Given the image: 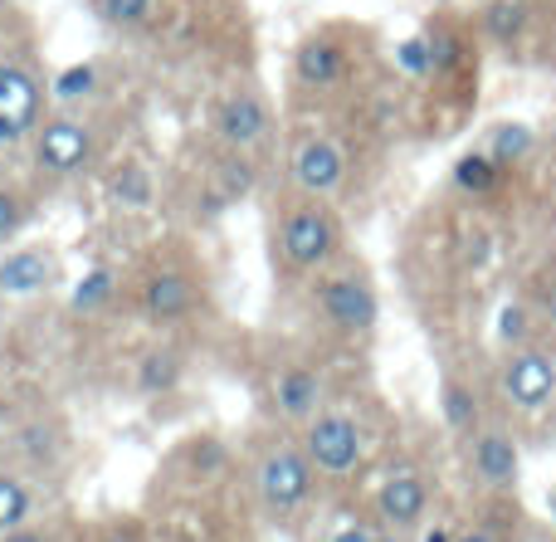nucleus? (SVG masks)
Instances as JSON below:
<instances>
[{
    "mask_svg": "<svg viewBox=\"0 0 556 542\" xmlns=\"http://www.w3.org/2000/svg\"><path fill=\"white\" fill-rule=\"evenodd\" d=\"M313 489H317V469L298 445L264 450L260 465H254V494H260L269 518H298L313 504Z\"/></svg>",
    "mask_w": 556,
    "mask_h": 542,
    "instance_id": "f257e3e1",
    "label": "nucleus"
},
{
    "mask_svg": "<svg viewBox=\"0 0 556 542\" xmlns=\"http://www.w3.org/2000/svg\"><path fill=\"white\" fill-rule=\"evenodd\" d=\"M337 250H342V230H337L332 211L323 201H303L283 215L278 254H283V264L293 274H317Z\"/></svg>",
    "mask_w": 556,
    "mask_h": 542,
    "instance_id": "f03ea898",
    "label": "nucleus"
},
{
    "mask_svg": "<svg viewBox=\"0 0 556 542\" xmlns=\"http://www.w3.org/2000/svg\"><path fill=\"white\" fill-rule=\"evenodd\" d=\"M45 123V88L15 59H0V152H15Z\"/></svg>",
    "mask_w": 556,
    "mask_h": 542,
    "instance_id": "7ed1b4c3",
    "label": "nucleus"
},
{
    "mask_svg": "<svg viewBox=\"0 0 556 542\" xmlns=\"http://www.w3.org/2000/svg\"><path fill=\"white\" fill-rule=\"evenodd\" d=\"M303 455L313 459L317 475H332V479L352 475L366 455L362 426L352 416H342V411H317L303 430Z\"/></svg>",
    "mask_w": 556,
    "mask_h": 542,
    "instance_id": "20e7f679",
    "label": "nucleus"
},
{
    "mask_svg": "<svg viewBox=\"0 0 556 542\" xmlns=\"http://www.w3.org/2000/svg\"><path fill=\"white\" fill-rule=\"evenodd\" d=\"M498 381H503V396H508L513 406L538 416V411H547L552 396H556V357L542 348H532V342L528 348H513L508 357H503Z\"/></svg>",
    "mask_w": 556,
    "mask_h": 542,
    "instance_id": "39448f33",
    "label": "nucleus"
},
{
    "mask_svg": "<svg viewBox=\"0 0 556 542\" xmlns=\"http://www.w3.org/2000/svg\"><path fill=\"white\" fill-rule=\"evenodd\" d=\"M29 147H35L39 172L78 176L88 162H93V127L78 123V117H45L39 133L29 137Z\"/></svg>",
    "mask_w": 556,
    "mask_h": 542,
    "instance_id": "423d86ee",
    "label": "nucleus"
},
{
    "mask_svg": "<svg viewBox=\"0 0 556 542\" xmlns=\"http://www.w3.org/2000/svg\"><path fill=\"white\" fill-rule=\"evenodd\" d=\"M317 308L332 323L337 332L356 338V332H371L376 318H381V303H376V289L356 274H332V279L317 283Z\"/></svg>",
    "mask_w": 556,
    "mask_h": 542,
    "instance_id": "0eeeda50",
    "label": "nucleus"
},
{
    "mask_svg": "<svg viewBox=\"0 0 556 542\" xmlns=\"http://www.w3.org/2000/svg\"><path fill=\"white\" fill-rule=\"evenodd\" d=\"M425 514H430V479L410 465L391 469L381 479V489H376V518H381V528L415 533L425 524Z\"/></svg>",
    "mask_w": 556,
    "mask_h": 542,
    "instance_id": "6e6552de",
    "label": "nucleus"
},
{
    "mask_svg": "<svg viewBox=\"0 0 556 542\" xmlns=\"http://www.w3.org/2000/svg\"><path fill=\"white\" fill-rule=\"evenodd\" d=\"M215 133H220V142L230 147V152H254V147L269 142L274 117L260 93L235 88V93H225L220 108H215Z\"/></svg>",
    "mask_w": 556,
    "mask_h": 542,
    "instance_id": "1a4fd4ad",
    "label": "nucleus"
},
{
    "mask_svg": "<svg viewBox=\"0 0 556 542\" xmlns=\"http://www.w3.org/2000/svg\"><path fill=\"white\" fill-rule=\"evenodd\" d=\"M469 465H473V479H479L483 489H493V494L518 489L522 459H518L513 436H503V430H473L469 436Z\"/></svg>",
    "mask_w": 556,
    "mask_h": 542,
    "instance_id": "9d476101",
    "label": "nucleus"
},
{
    "mask_svg": "<svg viewBox=\"0 0 556 542\" xmlns=\"http://www.w3.org/2000/svg\"><path fill=\"white\" fill-rule=\"evenodd\" d=\"M293 181H298V191H307L313 201H327V196L342 191V181H346V156L337 152V142H327V137H307L293 152Z\"/></svg>",
    "mask_w": 556,
    "mask_h": 542,
    "instance_id": "9b49d317",
    "label": "nucleus"
},
{
    "mask_svg": "<svg viewBox=\"0 0 556 542\" xmlns=\"http://www.w3.org/2000/svg\"><path fill=\"white\" fill-rule=\"evenodd\" d=\"M59 279V264L49 250L25 244V250L0 254V299H35Z\"/></svg>",
    "mask_w": 556,
    "mask_h": 542,
    "instance_id": "f8f14e48",
    "label": "nucleus"
},
{
    "mask_svg": "<svg viewBox=\"0 0 556 542\" xmlns=\"http://www.w3.org/2000/svg\"><path fill=\"white\" fill-rule=\"evenodd\" d=\"M142 308L152 323H181L195 308V279L181 269H162L147 279L142 289Z\"/></svg>",
    "mask_w": 556,
    "mask_h": 542,
    "instance_id": "ddd939ff",
    "label": "nucleus"
},
{
    "mask_svg": "<svg viewBox=\"0 0 556 542\" xmlns=\"http://www.w3.org/2000/svg\"><path fill=\"white\" fill-rule=\"evenodd\" d=\"M317 406H323V377L307 367H283L274 381V411L283 420H298V426H307V420L317 416Z\"/></svg>",
    "mask_w": 556,
    "mask_h": 542,
    "instance_id": "4468645a",
    "label": "nucleus"
},
{
    "mask_svg": "<svg viewBox=\"0 0 556 542\" xmlns=\"http://www.w3.org/2000/svg\"><path fill=\"white\" fill-rule=\"evenodd\" d=\"M293 74L303 88H332L342 84L346 74V54L337 39H307V45H298L293 54Z\"/></svg>",
    "mask_w": 556,
    "mask_h": 542,
    "instance_id": "2eb2a0df",
    "label": "nucleus"
},
{
    "mask_svg": "<svg viewBox=\"0 0 556 542\" xmlns=\"http://www.w3.org/2000/svg\"><path fill=\"white\" fill-rule=\"evenodd\" d=\"M181 377H186V362H181V352H172V348H152L142 362H137V391H147V396L176 391Z\"/></svg>",
    "mask_w": 556,
    "mask_h": 542,
    "instance_id": "dca6fc26",
    "label": "nucleus"
},
{
    "mask_svg": "<svg viewBox=\"0 0 556 542\" xmlns=\"http://www.w3.org/2000/svg\"><path fill=\"white\" fill-rule=\"evenodd\" d=\"M29 518H35V489H29V479L15 475V469H0V533L29 528Z\"/></svg>",
    "mask_w": 556,
    "mask_h": 542,
    "instance_id": "f3484780",
    "label": "nucleus"
},
{
    "mask_svg": "<svg viewBox=\"0 0 556 542\" xmlns=\"http://www.w3.org/2000/svg\"><path fill=\"white\" fill-rule=\"evenodd\" d=\"M440 406H444V426H450L454 436H473V430H479L483 406H479V391L473 387H464V381H444Z\"/></svg>",
    "mask_w": 556,
    "mask_h": 542,
    "instance_id": "a211bd4d",
    "label": "nucleus"
},
{
    "mask_svg": "<svg viewBox=\"0 0 556 542\" xmlns=\"http://www.w3.org/2000/svg\"><path fill=\"white\" fill-rule=\"evenodd\" d=\"M532 147H538V133H532L528 123H498V127H493L489 156L503 166V172H508V166L528 162V156H532Z\"/></svg>",
    "mask_w": 556,
    "mask_h": 542,
    "instance_id": "6ab92c4d",
    "label": "nucleus"
},
{
    "mask_svg": "<svg viewBox=\"0 0 556 542\" xmlns=\"http://www.w3.org/2000/svg\"><path fill=\"white\" fill-rule=\"evenodd\" d=\"M498 181H503V166L493 162L489 152H464L459 162H454V186H459L464 196H489Z\"/></svg>",
    "mask_w": 556,
    "mask_h": 542,
    "instance_id": "aec40b11",
    "label": "nucleus"
},
{
    "mask_svg": "<svg viewBox=\"0 0 556 542\" xmlns=\"http://www.w3.org/2000/svg\"><path fill=\"white\" fill-rule=\"evenodd\" d=\"M113 293H117V274L113 269H93V274H84V279H78L74 293H68V308L88 318V313L108 308V303H113Z\"/></svg>",
    "mask_w": 556,
    "mask_h": 542,
    "instance_id": "412c9836",
    "label": "nucleus"
},
{
    "mask_svg": "<svg viewBox=\"0 0 556 542\" xmlns=\"http://www.w3.org/2000/svg\"><path fill=\"white\" fill-rule=\"evenodd\" d=\"M483 29H489L498 45H513V39L528 29V10H522L518 0H493V5H483Z\"/></svg>",
    "mask_w": 556,
    "mask_h": 542,
    "instance_id": "4be33fe9",
    "label": "nucleus"
},
{
    "mask_svg": "<svg viewBox=\"0 0 556 542\" xmlns=\"http://www.w3.org/2000/svg\"><path fill=\"white\" fill-rule=\"evenodd\" d=\"M93 5L117 29H147L156 20V0H93Z\"/></svg>",
    "mask_w": 556,
    "mask_h": 542,
    "instance_id": "5701e85b",
    "label": "nucleus"
},
{
    "mask_svg": "<svg viewBox=\"0 0 556 542\" xmlns=\"http://www.w3.org/2000/svg\"><path fill=\"white\" fill-rule=\"evenodd\" d=\"M93 88H98L93 64H68V68H59V78L49 84V98H59V103H78V98H93Z\"/></svg>",
    "mask_w": 556,
    "mask_h": 542,
    "instance_id": "b1692460",
    "label": "nucleus"
},
{
    "mask_svg": "<svg viewBox=\"0 0 556 542\" xmlns=\"http://www.w3.org/2000/svg\"><path fill=\"white\" fill-rule=\"evenodd\" d=\"M430 39V59H434V74H454V68H464V59H469V45H464L454 29H434Z\"/></svg>",
    "mask_w": 556,
    "mask_h": 542,
    "instance_id": "393cba45",
    "label": "nucleus"
},
{
    "mask_svg": "<svg viewBox=\"0 0 556 542\" xmlns=\"http://www.w3.org/2000/svg\"><path fill=\"white\" fill-rule=\"evenodd\" d=\"M528 338H532V313L522 308V303H503L498 308V342L503 348H528Z\"/></svg>",
    "mask_w": 556,
    "mask_h": 542,
    "instance_id": "a878e982",
    "label": "nucleus"
},
{
    "mask_svg": "<svg viewBox=\"0 0 556 542\" xmlns=\"http://www.w3.org/2000/svg\"><path fill=\"white\" fill-rule=\"evenodd\" d=\"M25 225H29V201L20 191H10V186H0V250H5Z\"/></svg>",
    "mask_w": 556,
    "mask_h": 542,
    "instance_id": "bb28decb",
    "label": "nucleus"
},
{
    "mask_svg": "<svg viewBox=\"0 0 556 542\" xmlns=\"http://www.w3.org/2000/svg\"><path fill=\"white\" fill-rule=\"evenodd\" d=\"M220 186H225V201H240V196L254 191V162L244 152H230L220 166Z\"/></svg>",
    "mask_w": 556,
    "mask_h": 542,
    "instance_id": "cd10ccee",
    "label": "nucleus"
},
{
    "mask_svg": "<svg viewBox=\"0 0 556 542\" xmlns=\"http://www.w3.org/2000/svg\"><path fill=\"white\" fill-rule=\"evenodd\" d=\"M395 68H405V74H410V78H430V74H434L430 39H425V35L401 39V45H395Z\"/></svg>",
    "mask_w": 556,
    "mask_h": 542,
    "instance_id": "c85d7f7f",
    "label": "nucleus"
},
{
    "mask_svg": "<svg viewBox=\"0 0 556 542\" xmlns=\"http://www.w3.org/2000/svg\"><path fill=\"white\" fill-rule=\"evenodd\" d=\"M113 196L123 205H147L152 201V181H147L142 166H123V172L113 176Z\"/></svg>",
    "mask_w": 556,
    "mask_h": 542,
    "instance_id": "c756f323",
    "label": "nucleus"
},
{
    "mask_svg": "<svg viewBox=\"0 0 556 542\" xmlns=\"http://www.w3.org/2000/svg\"><path fill=\"white\" fill-rule=\"evenodd\" d=\"M20 450H25L29 465H54L59 459V445H54V436H45V426H29L20 436Z\"/></svg>",
    "mask_w": 556,
    "mask_h": 542,
    "instance_id": "7c9ffc66",
    "label": "nucleus"
},
{
    "mask_svg": "<svg viewBox=\"0 0 556 542\" xmlns=\"http://www.w3.org/2000/svg\"><path fill=\"white\" fill-rule=\"evenodd\" d=\"M376 538H381V528H376V524H362V518H346V524L337 528V533L327 538V542H376Z\"/></svg>",
    "mask_w": 556,
    "mask_h": 542,
    "instance_id": "2f4dec72",
    "label": "nucleus"
},
{
    "mask_svg": "<svg viewBox=\"0 0 556 542\" xmlns=\"http://www.w3.org/2000/svg\"><path fill=\"white\" fill-rule=\"evenodd\" d=\"M191 465H195V469H220V465H225V450L215 445V440H195Z\"/></svg>",
    "mask_w": 556,
    "mask_h": 542,
    "instance_id": "473e14b6",
    "label": "nucleus"
},
{
    "mask_svg": "<svg viewBox=\"0 0 556 542\" xmlns=\"http://www.w3.org/2000/svg\"><path fill=\"white\" fill-rule=\"evenodd\" d=\"M93 542H142V533L137 528H103Z\"/></svg>",
    "mask_w": 556,
    "mask_h": 542,
    "instance_id": "72a5a7b5",
    "label": "nucleus"
},
{
    "mask_svg": "<svg viewBox=\"0 0 556 542\" xmlns=\"http://www.w3.org/2000/svg\"><path fill=\"white\" fill-rule=\"evenodd\" d=\"M0 542H54V538L39 533V528H15V533H0Z\"/></svg>",
    "mask_w": 556,
    "mask_h": 542,
    "instance_id": "f704fd0d",
    "label": "nucleus"
},
{
    "mask_svg": "<svg viewBox=\"0 0 556 542\" xmlns=\"http://www.w3.org/2000/svg\"><path fill=\"white\" fill-rule=\"evenodd\" d=\"M454 542H498L489 528H469V533H454Z\"/></svg>",
    "mask_w": 556,
    "mask_h": 542,
    "instance_id": "c9c22d12",
    "label": "nucleus"
},
{
    "mask_svg": "<svg viewBox=\"0 0 556 542\" xmlns=\"http://www.w3.org/2000/svg\"><path fill=\"white\" fill-rule=\"evenodd\" d=\"M425 542H454V533L444 524H434V528H425Z\"/></svg>",
    "mask_w": 556,
    "mask_h": 542,
    "instance_id": "e433bc0d",
    "label": "nucleus"
},
{
    "mask_svg": "<svg viewBox=\"0 0 556 542\" xmlns=\"http://www.w3.org/2000/svg\"><path fill=\"white\" fill-rule=\"evenodd\" d=\"M376 542H405V533H395V528H381V538Z\"/></svg>",
    "mask_w": 556,
    "mask_h": 542,
    "instance_id": "4c0bfd02",
    "label": "nucleus"
},
{
    "mask_svg": "<svg viewBox=\"0 0 556 542\" xmlns=\"http://www.w3.org/2000/svg\"><path fill=\"white\" fill-rule=\"evenodd\" d=\"M547 504H552V518H556V489H552V499H547Z\"/></svg>",
    "mask_w": 556,
    "mask_h": 542,
    "instance_id": "58836bf2",
    "label": "nucleus"
},
{
    "mask_svg": "<svg viewBox=\"0 0 556 542\" xmlns=\"http://www.w3.org/2000/svg\"><path fill=\"white\" fill-rule=\"evenodd\" d=\"M176 542H191V538H176Z\"/></svg>",
    "mask_w": 556,
    "mask_h": 542,
    "instance_id": "ea45409f",
    "label": "nucleus"
}]
</instances>
